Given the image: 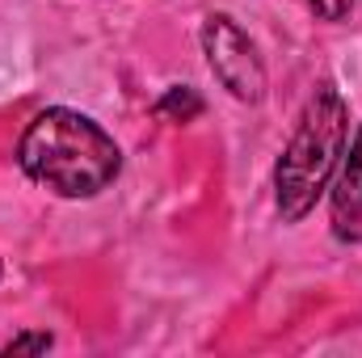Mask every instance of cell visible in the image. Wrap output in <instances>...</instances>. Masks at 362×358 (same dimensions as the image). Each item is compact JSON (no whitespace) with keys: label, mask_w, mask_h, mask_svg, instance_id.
<instances>
[{"label":"cell","mask_w":362,"mask_h":358,"mask_svg":"<svg viewBox=\"0 0 362 358\" xmlns=\"http://www.w3.org/2000/svg\"><path fill=\"white\" fill-rule=\"evenodd\" d=\"M329 185V219H333V236L346 245H362V122L354 139L346 144V156L333 173Z\"/></svg>","instance_id":"277c9868"},{"label":"cell","mask_w":362,"mask_h":358,"mask_svg":"<svg viewBox=\"0 0 362 358\" xmlns=\"http://www.w3.org/2000/svg\"><path fill=\"white\" fill-rule=\"evenodd\" d=\"M156 114L169 118V122H194L202 114V97H198V89H189V85H173V89H165V97L156 101Z\"/></svg>","instance_id":"5b68a950"},{"label":"cell","mask_w":362,"mask_h":358,"mask_svg":"<svg viewBox=\"0 0 362 358\" xmlns=\"http://www.w3.org/2000/svg\"><path fill=\"white\" fill-rule=\"evenodd\" d=\"M55 346V337L51 333H17L13 342H4V350L0 354H47Z\"/></svg>","instance_id":"8992f818"},{"label":"cell","mask_w":362,"mask_h":358,"mask_svg":"<svg viewBox=\"0 0 362 358\" xmlns=\"http://www.w3.org/2000/svg\"><path fill=\"white\" fill-rule=\"evenodd\" d=\"M320 21H346L350 17V8L358 4V0H303Z\"/></svg>","instance_id":"52a82bcc"},{"label":"cell","mask_w":362,"mask_h":358,"mask_svg":"<svg viewBox=\"0 0 362 358\" xmlns=\"http://www.w3.org/2000/svg\"><path fill=\"white\" fill-rule=\"evenodd\" d=\"M202 55H206L215 81L232 93L236 101L257 105L266 97V64H262L253 38L228 13H211L202 21Z\"/></svg>","instance_id":"3957f363"},{"label":"cell","mask_w":362,"mask_h":358,"mask_svg":"<svg viewBox=\"0 0 362 358\" xmlns=\"http://www.w3.org/2000/svg\"><path fill=\"white\" fill-rule=\"evenodd\" d=\"M17 165L34 185L59 198H97L122 173V148L89 114L47 105L21 131Z\"/></svg>","instance_id":"6da1fadb"},{"label":"cell","mask_w":362,"mask_h":358,"mask_svg":"<svg viewBox=\"0 0 362 358\" xmlns=\"http://www.w3.org/2000/svg\"><path fill=\"white\" fill-rule=\"evenodd\" d=\"M0 270H4V266H0Z\"/></svg>","instance_id":"ba28073f"},{"label":"cell","mask_w":362,"mask_h":358,"mask_svg":"<svg viewBox=\"0 0 362 358\" xmlns=\"http://www.w3.org/2000/svg\"><path fill=\"white\" fill-rule=\"evenodd\" d=\"M350 144V105L333 81L316 85L308 97L278 165H274V202L282 224H299L316 211L320 194L337 173Z\"/></svg>","instance_id":"7a4b0ae2"}]
</instances>
